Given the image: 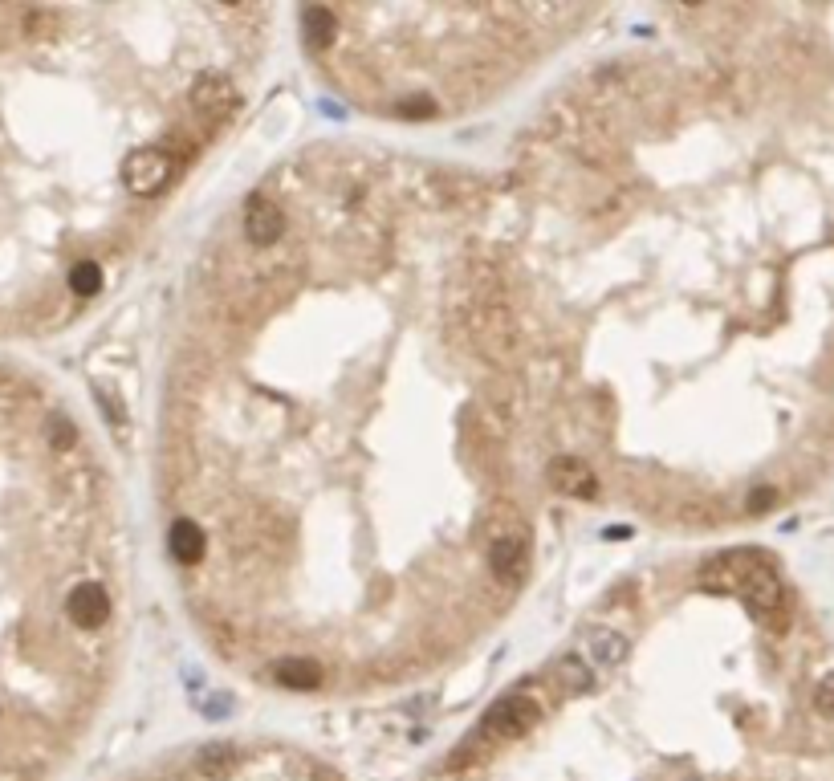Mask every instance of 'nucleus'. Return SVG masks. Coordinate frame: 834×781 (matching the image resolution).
<instances>
[{
    "instance_id": "1",
    "label": "nucleus",
    "mask_w": 834,
    "mask_h": 781,
    "mask_svg": "<svg viewBox=\"0 0 834 781\" xmlns=\"http://www.w3.org/2000/svg\"><path fill=\"white\" fill-rule=\"evenodd\" d=\"M700 586L717 594H737L745 611L769 627H782L786 615V586L782 574L761 550H729L700 566Z\"/></svg>"
},
{
    "instance_id": "2",
    "label": "nucleus",
    "mask_w": 834,
    "mask_h": 781,
    "mask_svg": "<svg viewBox=\"0 0 834 781\" xmlns=\"http://www.w3.org/2000/svg\"><path fill=\"white\" fill-rule=\"evenodd\" d=\"M542 720V704L525 696V692H513V696H501L485 720H481V737L493 741V745H509V741H521L533 725Z\"/></svg>"
},
{
    "instance_id": "3",
    "label": "nucleus",
    "mask_w": 834,
    "mask_h": 781,
    "mask_svg": "<svg viewBox=\"0 0 834 781\" xmlns=\"http://www.w3.org/2000/svg\"><path fill=\"white\" fill-rule=\"evenodd\" d=\"M175 159L167 147H135L131 155H127V163H123V188L131 192V196H159L163 188H167V179L175 175Z\"/></svg>"
},
{
    "instance_id": "4",
    "label": "nucleus",
    "mask_w": 834,
    "mask_h": 781,
    "mask_svg": "<svg viewBox=\"0 0 834 781\" xmlns=\"http://www.w3.org/2000/svg\"><path fill=\"white\" fill-rule=\"evenodd\" d=\"M192 110L204 127H220L224 118L236 110V90L224 74H200L192 86Z\"/></svg>"
},
{
    "instance_id": "5",
    "label": "nucleus",
    "mask_w": 834,
    "mask_h": 781,
    "mask_svg": "<svg viewBox=\"0 0 834 781\" xmlns=\"http://www.w3.org/2000/svg\"><path fill=\"white\" fill-rule=\"evenodd\" d=\"M245 232H249V240L257 249H269V245H277V240L285 236V212L269 196L253 192L245 200Z\"/></svg>"
},
{
    "instance_id": "6",
    "label": "nucleus",
    "mask_w": 834,
    "mask_h": 781,
    "mask_svg": "<svg viewBox=\"0 0 834 781\" xmlns=\"http://www.w3.org/2000/svg\"><path fill=\"white\" fill-rule=\"evenodd\" d=\"M66 615H70L74 627H82V631L102 627V623L110 619V594H106V586H98V582L74 586L70 598H66Z\"/></svg>"
},
{
    "instance_id": "7",
    "label": "nucleus",
    "mask_w": 834,
    "mask_h": 781,
    "mask_svg": "<svg viewBox=\"0 0 834 781\" xmlns=\"http://www.w3.org/2000/svg\"><path fill=\"white\" fill-rule=\"evenodd\" d=\"M582 659L586 664H594V668H615V664H623L627 659V635L623 631H615V627H586L582 631Z\"/></svg>"
},
{
    "instance_id": "8",
    "label": "nucleus",
    "mask_w": 834,
    "mask_h": 781,
    "mask_svg": "<svg viewBox=\"0 0 834 781\" xmlns=\"http://www.w3.org/2000/svg\"><path fill=\"white\" fill-rule=\"evenodd\" d=\"M546 476H550V485L558 493H566V497H582V501L599 497V476H594L590 464H582L578 456H558Z\"/></svg>"
},
{
    "instance_id": "9",
    "label": "nucleus",
    "mask_w": 834,
    "mask_h": 781,
    "mask_svg": "<svg viewBox=\"0 0 834 781\" xmlns=\"http://www.w3.org/2000/svg\"><path fill=\"white\" fill-rule=\"evenodd\" d=\"M485 562H489V574L497 578V586H517L525 578V542H513V537H497L485 550Z\"/></svg>"
},
{
    "instance_id": "10",
    "label": "nucleus",
    "mask_w": 834,
    "mask_h": 781,
    "mask_svg": "<svg viewBox=\"0 0 834 781\" xmlns=\"http://www.w3.org/2000/svg\"><path fill=\"white\" fill-rule=\"evenodd\" d=\"M167 550H171V558L180 562V566L200 562L204 558V529L192 517H180V521L171 525V533H167Z\"/></svg>"
},
{
    "instance_id": "11",
    "label": "nucleus",
    "mask_w": 834,
    "mask_h": 781,
    "mask_svg": "<svg viewBox=\"0 0 834 781\" xmlns=\"http://www.w3.org/2000/svg\"><path fill=\"white\" fill-rule=\"evenodd\" d=\"M273 680L281 688H302L306 692V688L322 684V668L306 655H289V659H281V664H273Z\"/></svg>"
},
{
    "instance_id": "12",
    "label": "nucleus",
    "mask_w": 834,
    "mask_h": 781,
    "mask_svg": "<svg viewBox=\"0 0 834 781\" xmlns=\"http://www.w3.org/2000/svg\"><path fill=\"white\" fill-rule=\"evenodd\" d=\"M554 680H558L566 692H586V688H590V664H586L578 651H570V655H562L558 664H554Z\"/></svg>"
},
{
    "instance_id": "13",
    "label": "nucleus",
    "mask_w": 834,
    "mask_h": 781,
    "mask_svg": "<svg viewBox=\"0 0 834 781\" xmlns=\"http://www.w3.org/2000/svg\"><path fill=\"white\" fill-rule=\"evenodd\" d=\"M232 765H236V753H232L228 745H208V749L196 757V769H200L208 781H224V777L232 773Z\"/></svg>"
},
{
    "instance_id": "14",
    "label": "nucleus",
    "mask_w": 834,
    "mask_h": 781,
    "mask_svg": "<svg viewBox=\"0 0 834 781\" xmlns=\"http://www.w3.org/2000/svg\"><path fill=\"white\" fill-rule=\"evenodd\" d=\"M98 289H102V269L94 261H78L70 269V293L74 297H94Z\"/></svg>"
},
{
    "instance_id": "15",
    "label": "nucleus",
    "mask_w": 834,
    "mask_h": 781,
    "mask_svg": "<svg viewBox=\"0 0 834 781\" xmlns=\"http://www.w3.org/2000/svg\"><path fill=\"white\" fill-rule=\"evenodd\" d=\"M306 37L310 45H330L334 41V13L330 9H306Z\"/></svg>"
},
{
    "instance_id": "16",
    "label": "nucleus",
    "mask_w": 834,
    "mask_h": 781,
    "mask_svg": "<svg viewBox=\"0 0 834 781\" xmlns=\"http://www.w3.org/2000/svg\"><path fill=\"white\" fill-rule=\"evenodd\" d=\"M814 708H818L822 716H834V672H826V676L818 680V688H814Z\"/></svg>"
},
{
    "instance_id": "17",
    "label": "nucleus",
    "mask_w": 834,
    "mask_h": 781,
    "mask_svg": "<svg viewBox=\"0 0 834 781\" xmlns=\"http://www.w3.org/2000/svg\"><path fill=\"white\" fill-rule=\"evenodd\" d=\"M773 501H778V489L761 485V489H753V493H749V513H761V509H769Z\"/></svg>"
},
{
    "instance_id": "18",
    "label": "nucleus",
    "mask_w": 834,
    "mask_h": 781,
    "mask_svg": "<svg viewBox=\"0 0 834 781\" xmlns=\"http://www.w3.org/2000/svg\"><path fill=\"white\" fill-rule=\"evenodd\" d=\"M399 114H432V102H399Z\"/></svg>"
}]
</instances>
